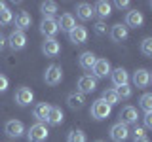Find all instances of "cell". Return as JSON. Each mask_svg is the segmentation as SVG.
I'll list each match as a JSON object with an SVG mask.
<instances>
[{
  "label": "cell",
  "instance_id": "6da1fadb",
  "mask_svg": "<svg viewBox=\"0 0 152 142\" xmlns=\"http://www.w3.org/2000/svg\"><path fill=\"white\" fill-rule=\"evenodd\" d=\"M110 110H112V108L108 106L103 99H97V101L91 104V117H93V120H97V121L107 120V117L110 116Z\"/></svg>",
  "mask_w": 152,
  "mask_h": 142
},
{
  "label": "cell",
  "instance_id": "7a4b0ae2",
  "mask_svg": "<svg viewBox=\"0 0 152 142\" xmlns=\"http://www.w3.org/2000/svg\"><path fill=\"white\" fill-rule=\"evenodd\" d=\"M63 80V68L59 64H50L44 72V82L48 85H59Z\"/></svg>",
  "mask_w": 152,
  "mask_h": 142
},
{
  "label": "cell",
  "instance_id": "3957f363",
  "mask_svg": "<svg viewBox=\"0 0 152 142\" xmlns=\"http://www.w3.org/2000/svg\"><path fill=\"white\" fill-rule=\"evenodd\" d=\"M48 127L44 123H34V125H31V129L27 133V138L28 142H44L48 138Z\"/></svg>",
  "mask_w": 152,
  "mask_h": 142
},
{
  "label": "cell",
  "instance_id": "277c9868",
  "mask_svg": "<svg viewBox=\"0 0 152 142\" xmlns=\"http://www.w3.org/2000/svg\"><path fill=\"white\" fill-rule=\"evenodd\" d=\"M6 44L10 46V49H12V51H21L23 47L27 46V36H25V32H21V30H13L12 34L8 36Z\"/></svg>",
  "mask_w": 152,
  "mask_h": 142
},
{
  "label": "cell",
  "instance_id": "5b68a950",
  "mask_svg": "<svg viewBox=\"0 0 152 142\" xmlns=\"http://www.w3.org/2000/svg\"><path fill=\"white\" fill-rule=\"evenodd\" d=\"M95 87H97V80L93 76L86 74V76H80L78 78V83H76V89H78L80 95H86V93H93Z\"/></svg>",
  "mask_w": 152,
  "mask_h": 142
},
{
  "label": "cell",
  "instance_id": "8992f818",
  "mask_svg": "<svg viewBox=\"0 0 152 142\" xmlns=\"http://www.w3.org/2000/svg\"><path fill=\"white\" fill-rule=\"evenodd\" d=\"M129 127L127 125H124V123H114V125L110 127V138L114 142H124V140H127L129 138Z\"/></svg>",
  "mask_w": 152,
  "mask_h": 142
},
{
  "label": "cell",
  "instance_id": "52a82bcc",
  "mask_svg": "<svg viewBox=\"0 0 152 142\" xmlns=\"http://www.w3.org/2000/svg\"><path fill=\"white\" fill-rule=\"evenodd\" d=\"M4 133H6L10 138H19V136L25 135V125L17 120H10L6 125H4Z\"/></svg>",
  "mask_w": 152,
  "mask_h": 142
},
{
  "label": "cell",
  "instance_id": "ba28073f",
  "mask_svg": "<svg viewBox=\"0 0 152 142\" xmlns=\"http://www.w3.org/2000/svg\"><path fill=\"white\" fill-rule=\"evenodd\" d=\"M42 53L46 57H57L61 53V44L55 38H46V40L42 42Z\"/></svg>",
  "mask_w": 152,
  "mask_h": 142
},
{
  "label": "cell",
  "instance_id": "9c48e42d",
  "mask_svg": "<svg viewBox=\"0 0 152 142\" xmlns=\"http://www.w3.org/2000/svg\"><path fill=\"white\" fill-rule=\"evenodd\" d=\"M133 83L137 89H145L150 85V72L146 68H139L133 72Z\"/></svg>",
  "mask_w": 152,
  "mask_h": 142
},
{
  "label": "cell",
  "instance_id": "30bf717a",
  "mask_svg": "<svg viewBox=\"0 0 152 142\" xmlns=\"http://www.w3.org/2000/svg\"><path fill=\"white\" fill-rule=\"evenodd\" d=\"M13 101H15L19 106H28V104L34 101V93H32L28 87H19L17 91H15V97H13Z\"/></svg>",
  "mask_w": 152,
  "mask_h": 142
},
{
  "label": "cell",
  "instance_id": "8fae6325",
  "mask_svg": "<svg viewBox=\"0 0 152 142\" xmlns=\"http://www.w3.org/2000/svg\"><path fill=\"white\" fill-rule=\"evenodd\" d=\"M91 72L95 78H107V76H110V63H108L107 59H97L95 61V64H93V68H91Z\"/></svg>",
  "mask_w": 152,
  "mask_h": 142
},
{
  "label": "cell",
  "instance_id": "7c38bea8",
  "mask_svg": "<svg viewBox=\"0 0 152 142\" xmlns=\"http://www.w3.org/2000/svg\"><path fill=\"white\" fill-rule=\"evenodd\" d=\"M88 28L82 27V25H76L72 30L69 32V40L72 42V44H86L88 42Z\"/></svg>",
  "mask_w": 152,
  "mask_h": 142
},
{
  "label": "cell",
  "instance_id": "4fadbf2b",
  "mask_svg": "<svg viewBox=\"0 0 152 142\" xmlns=\"http://www.w3.org/2000/svg\"><path fill=\"white\" fill-rule=\"evenodd\" d=\"M40 32L46 38H53L57 32H59V28H57V21H55V19H42V21H40Z\"/></svg>",
  "mask_w": 152,
  "mask_h": 142
},
{
  "label": "cell",
  "instance_id": "5bb4252c",
  "mask_svg": "<svg viewBox=\"0 0 152 142\" xmlns=\"http://www.w3.org/2000/svg\"><path fill=\"white\" fill-rule=\"evenodd\" d=\"M110 80H112V83H114V87H120V85H127L129 83V74H127V70L126 68H116V70H112L110 72Z\"/></svg>",
  "mask_w": 152,
  "mask_h": 142
},
{
  "label": "cell",
  "instance_id": "9a60e30c",
  "mask_svg": "<svg viewBox=\"0 0 152 142\" xmlns=\"http://www.w3.org/2000/svg\"><path fill=\"white\" fill-rule=\"evenodd\" d=\"M137 120H139V114H137V110L133 106H124L122 108L120 123H124V125H131V123H137Z\"/></svg>",
  "mask_w": 152,
  "mask_h": 142
},
{
  "label": "cell",
  "instance_id": "2e32d148",
  "mask_svg": "<svg viewBox=\"0 0 152 142\" xmlns=\"http://www.w3.org/2000/svg\"><path fill=\"white\" fill-rule=\"evenodd\" d=\"M142 23H145V17H142L141 12H137V9H129V12L126 13V27L139 28V27H142Z\"/></svg>",
  "mask_w": 152,
  "mask_h": 142
},
{
  "label": "cell",
  "instance_id": "e0dca14e",
  "mask_svg": "<svg viewBox=\"0 0 152 142\" xmlns=\"http://www.w3.org/2000/svg\"><path fill=\"white\" fill-rule=\"evenodd\" d=\"M74 27H76V21H74L72 13H63V15H59V19H57V28H59V30L70 32Z\"/></svg>",
  "mask_w": 152,
  "mask_h": 142
},
{
  "label": "cell",
  "instance_id": "ac0fdd59",
  "mask_svg": "<svg viewBox=\"0 0 152 142\" xmlns=\"http://www.w3.org/2000/svg\"><path fill=\"white\" fill-rule=\"evenodd\" d=\"M95 61H97V57H95L93 51H84V53H80V57H78V64H80L82 70H91Z\"/></svg>",
  "mask_w": 152,
  "mask_h": 142
},
{
  "label": "cell",
  "instance_id": "d6986e66",
  "mask_svg": "<svg viewBox=\"0 0 152 142\" xmlns=\"http://www.w3.org/2000/svg\"><path fill=\"white\" fill-rule=\"evenodd\" d=\"M65 120V116H63V110H61L59 106H50V112H48V117H46V121L50 123V125H61Z\"/></svg>",
  "mask_w": 152,
  "mask_h": 142
},
{
  "label": "cell",
  "instance_id": "ffe728a7",
  "mask_svg": "<svg viewBox=\"0 0 152 142\" xmlns=\"http://www.w3.org/2000/svg\"><path fill=\"white\" fill-rule=\"evenodd\" d=\"M93 13H97L101 19L110 17V13H112V4L107 2V0H99V2L93 6Z\"/></svg>",
  "mask_w": 152,
  "mask_h": 142
},
{
  "label": "cell",
  "instance_id": "44dd1931",
  "mask_svg": "<svg viewBox=\"0 0 152 142\" xmlns=\"http://www.w3.org/2000/svg\"><path fill=\"white\" fill-rule=\"evenodd\" d=\"M76 15L78 19H82V21H89L95 13H93V6L88 2H80L78 6H76Z\"/></svg>",
  "mask_w": 152,
  "mask_h": 142
},
{
  "label": "cell",
  "instance_id": "7402d4cb",
  "mask_svg": "<svg viewBox=\"0 0 152 142\" xmlns=\"http://www.w3.org/2000/svg\"><path fill=\"white\" fill-rule=\"evenodd\" d=\"M31 25H32V17L28 15L27 12H19L17 15H15V27H17V30L25 32L27 28H31Z\"/></svg>",
  "mask_w": 152,
  "mask_h": 142
},
{
  "label": "cell",
  "instance_id": "603a6c76",
  "mask_svg": "<svg viewBox=\"0 0 152 142\" xmlns=\"http://www.w3.org/2000/svg\"><path fill=\"white\" fill-rule=\"evenodd\" d=\"M127 34H129V30H127V27L122 25V23H118V25H114L110 28V38L114 42H124L127 38Z\"/></svg>",
  "mask_w": 152,
  "mask_h": 142
},
{
  "label": "cell",
  "instance_id": "cb8c5ba5",
  "mask_svg": "<svg viewBox=\"0 0 152 142\" xmlns=\"http://www.w3.org/2000/svg\"><path fill=\"white\" fill-rule=\"evenodd\" d=\"M48 112H50V104H48V102H38L34 106V110H32V116L36 117L38 123H42V121H46Z\"/></svg>",
  "mask_w": 152,
  "mask_h": 142
},
{
  "label": "cell",
  "instance_id": "d4e9b609",
  "mask_svg": "<svg viewBox=\"0 0 152 142\" xmlns=\"http://www.w3.org/2000/svg\"><path fill=\"white\" fill-rule=\"evenodd\" d=\"M84 102H86V99H84V95H80V93H70L69 97H66V104H69L70 110H80V108L84 106Z\"/></svg>",
  "mask_w": 152,
  "mask_h": 142
},
{
  "label": "cell",
  "instance_id": "484cf974",
  "mask_svg": "<svg viewBox=\"0 0 152 142\" xmlns=\"http://www.w3.org/2000/svg\"><path fill=\"white\" fill-rule=\"evenodd\" d=\"M40 12L44 15V19H53V15L57 13V4L55 2H42Z\"/></svg>",
  "mask_w": 152,
  "mask_h": 142
},
{
  "label": "cell",
  "instance_id": "4316f807",
  "mask_svg": "<svg viewBox=\"0 0 152 142\" xmlns=\"http://www.w3.org/2000/svg\"><path fill=\"white\" fill-rule=\"evenodd\" d=\"M101 99H103V101L107 102L110 108H112V106H116V104L120 102V99H118V95H116V91H114V89H104Z\"/></svg>",
  "mask_w": 152,
  "mask_h": 142
},
{
  "label": "cell",
  "instance_id": "83f0119b",
  "mask_svg": "<svg viewBox=\"0 0 152 142\" xmlns=\"http://www.w3.org/2000/svg\"><path fill=\"white\" fill-rule=\"evenodd\" d=\"M114 91H116L118 99H124V101L131 99V95H133V89L129 87V83H127V85H120V87H116Z\"/></svg>",
  "mask_w": 152,
  "mask_h": 142
},
{
  "label": "cell",
  "instance_id": "f1b7e54d",
  "mask_svg": "<svg viewBox=\"0 0 152 142\" xmlns=\"http://www.w3.org/2000/svg\"><path fill=\"white\" fill-rule=\"evenodd\" d=\"M66 142H88V136L82 131H70L66 136Z\"/></svg>",
  "mask_w": 152,
  "mask_h": 142
},
{
  "label": "cell",
  "instance_id": "f546056e",
  "mask_svg": "<svg viewBox=\"0 0 152 142\" xmlns=\"http://www.w3.org/2000/svg\"><path fill=\"white\" fill-rule=\"evenodd\" d=\"M12 21H13V12H12L10 8L2 9V12H0V27H6V25H10Z\"/></svg>",
  "mask_w": 152,
  "mask_h": 142
},
{
  "label": "cell",
  "instance_id": "4dcf8cb0",
  "mask_svg": "<svg viewBox=\"0 0 152 142\" xmlns=\"http://www.w3.org/2000/svg\"><path fill=\"white\" fill-rule=\"evenodd\" d=\"M139 104H141L142 110H145V114H146V112H152V95H150V93H145V95L139 99Z\"/></svg>",
  "mask_w": 152,
  "mask_h": 142
},
{
  "label": "cell",
  "instance_id": "1f68e13d",
  "mask_svg": "<svg viewBox=\"0 0 152 142\" xmlns=\"http://www.w3.org/2000/svg\"><path fill=\"white\" fill-rule=\"evenodd\" d=\"M141 53L145 57H152V38H145L141 42Z\"/></svg>",
  "mask_w": 152,
  "mask_h": 142
},
{
  "label": "cell",
  "instance_id": "d6a6232c",
  "mask_svg": "<svg viewBox=\"0 0 152 142\" xmlns=\"http://www.w3.org/2000/svg\"><path fill=\"white\" fill-rule=\"evenodd\" d=\"M93 28H95V32H97L99 36H101V34H107V25H104V21H97Z\"/></svg>",
  "mask_w": 152,
  "mask_h": 142
},
{
  "label": "cell",
  "instance_id": "836d02e7",
  "mask_svg": "<svg viewBox=\"0 0 152 142\" xmlns=\"http://www.w3.org/2000/svg\"><path fill=\"white\" fill-rule=\"evenodd\" d=\"M142 123H145V129H152V112H146L142 116Z\"/></svg>",
  "mask_w": 152,
  "mask_h": 142
},
{
  "label": "cell",
  "instance_id": "e575fe53",
  "mask_svg": "<svg viewBox=\"0 0 152 142\" xmlns=\"http://www.w3.org/2000/svg\"><path fill=\"white\" fill-rule=\"evenodd\" d=\"M8 83H10V82H8V78L0 74V93H4V91L8 89Z\"/></svg>",
  "mask_w": 152,
  "mask_h": 142
},
{
  "label": "cell",
  "instance_id": "d590c367",
  "mask_svg": "<svg viewBox=\"0 0 152 142\" xmlns=\"http://www.w3.org/2000/svg\"><path fill=\"white\" fill-rule=\"evenodd\" d=\"M114 6H116L118 9H127V8H129V2H127V0H116Z\"/></svg>",
  "mask_w": 152,
  "mask_h": 142
},
{
  "label": "cell",
  "instance_id": "8d00e7d4",
  "mask_svg": "<svg viewBox=\"0 0 152 142\" xmlns=\"http://www.w3.org/2000/svg\"><path fill=\"white\" fill-rule=\"evenodd\" d=\"M139 136H145V129L142 127H135L133 129V138H139Z\"/></svg>",
  "mask_w": 152,
  "mask_h": 142
},
{
  "label": "cell",
  "instance_id": "74e56055",
  "mask_svg": "<svg viewBox=\"0 0 152 142\" xmlns=\"http://www.w3.org/2000/svg\"><path fill=\"white\" fill-rule=\"evenodd\" d=\"M4 47H6V38H4V34L0 32V51H2Z\"/></svg>",
  "mask_w": 152,
  "mask_h": 142
},
{
  "label": "cell",
  "instance_id": "f35d334b",
  "mask_svg": "<svg viewBox=\"0 0 152 142\" xmlns=\"http://www.w3.org/2000/svg\"><path fill=\"white\" fill-rule=\"evenodd\" d=\"M133 142H150V138H148V136H139V138H133Z\"/></svg>",
  "mask_w": 152,
  "mask_h": 142
},
{
  "label": "cell",
  "instance_id": "ab89813d",
  "mask_svg": "<svg viewBox=\"0 0 152 142\" xmlns=\"http://www.w3.org/2000/svg\"><path fill=\"white\" fill-rule=\"evenodd\" d=\"M8 6H6V2H2V0H0V12H2V9H6Z\"/></svg>",
  "mask_w": 152,
  "mask_h": 142
},
{
  "label": "cell",
  "instance_id": "60d3db41",
  "mask_svg": "<svg viewBox=\"0 0 152 142\" xmlns=\"http://www.w3.org/2000/svg\"><path fill=\"white\" fill-rule=\"evenodd\" d=\"M97 142H104V140H97Z\"/></svg>",
  "mask_w": 152,
  "mask_h": 142
}]
</instances>
